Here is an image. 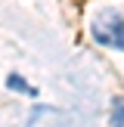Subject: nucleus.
I'll return each mask as SVG.
<instances>
[{
    "label": "nucleus",
    "instance_id": "nucleus-2",
    "mask_svg": "<svg viewBox=\"0 0 124 127\" xmlns=\"http://www.w3.org/2000/svg\"><path fill=\"white\" fill-rule=\"evenodd\" d=\"M6 87L16 90V93H25V96H37V87H31L22 74H9V78H6Z\"/></svg>",
    "mask_w": 124,
    "mask_h": 127
},
{
    "label": "nucleus",
    "instance_id": "nucleus-1",
    "mask_svg": "<svg viewBox=\"0 0 124 127\" xmlns=\"http://www.w3.org/2000/svg\"><path fill=\"white\" fill-rule=\"evenodd\" d=\"M90 37L105 50H124V16L118 9H102L90 22Z\"/></svg>",
    "mask_w": 124,
    "mask_h": 127
},
{
    "label": "nucleus",
    "instance_id": "nucleus-3",
    "mask_svg": "<svg viewBox=\"0 0 124 127\" xmlns=\"http://www.w3.org/2000/svg\"><path fill=\"white\" fill-rule=\"evenodd\" d=\"M109 127H124V96L112 99V109H109Z\"/></svg>",
    "mask_w": 124,
    "mask_h": 127
}]
</instances>
